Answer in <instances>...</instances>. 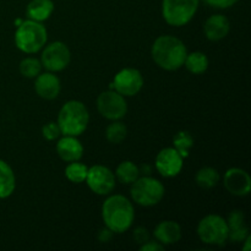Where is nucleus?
<instances>
[{
  "label": "nucleus",
  "mask_w": 251,
  "mask_h": 251,
  "mask_svg": "<svg viewBox=\"0 0 251 251\" xmlns=\"http://www.w3.org/2000/svg\"><path fill=\"white\" fill-rule=\"evenodd\" d=\"M199 4L200 0H163L162 15L171 26H185L195 16Z\"/></svg>",
  "instance_id": "nucleus-5"
},
{
  "label": "nucleus",
  "mask_w": 251,
  "mask_h": 251,
  "mask_svg": "<svg viewBox=\"0 0 251 251\" xmlns=\"http://www.w3.org/2000/svg\"><path fill=\"white\" fill-rule=\"evenodd\" d=\"M102 218L105 227L113 233H124L130 229L134 222V206L125 196L112 195L103 202Z\"/></svg>",
  "instance_id": "nucleus-1"
},
{
  "label": "nucleus",
  "mask_w": 251,
  "mask_h": 251,
  "mask_svg": "<svg viewBox=\"0 0 251 251\" xmlns=\"http://www.w3.org/2000/svg\"><path fill=\"white\" fill-rule=\"evenodd\" d=\"M220 173L217 169L212 168V167H203V168L199 169L198 173L195 176V181L200 188L202 189H212L220 181Z\"/></svg>",
  "instance_id": "nucleus-22"
},
{
  "label": "nucleus",
  "mask_w": 251,
  "mask_h": 251,
  "mask_svg": "<svg viewBox=\"0 0 251 251\" xmlns=\"http://www.w3.org/2000/svg\"><path fill=\"white\" fill-rule=\"evenodd\" d=\"M88 167L83 163H80L78 161L70 162L65 168V176L70 181L76 184L83 183L87 176Z\"/></svg>",
  "instance_id": "nucleus-25"
},
{
  "label": "nucleus",
  "mask_w": 251,
  "mask_h": 251,
  "mask_svg": "<svg viewBox=\"0 0 251 251\" xmlns=\"http://www.w3.org/2000/svg\"><path fill=\"white\" fill-rule=\"evenodd\" d=\"M144 87V77L137 69L124 68L114 76L112 88L124 97L137 95Z\"/></svg>",
  "instance_id": "nucleus-10"
},
{
  "label": "nucleus",
  "mask_w": 251,
  "mask_h": 251,
  "mask_svg": "<svg viewBox=\"0 0 251 251\" xmlns=\"http://www.w3.org/2000/svg\"><path fill=\"white\" fill-rule=\"evenodd\" d=\"M198 235L205 244L225 245L228 240L227 221L218 215H207L199 222Z\"/></svg>",
  "instance_id": "nucleus-7"
},
{
  "label": "nucleus",
  "mask_w": 251,
  "mask_h": 251,
  "mask_svg": "<svg viewBox=\"0 0 251 251\" xmlns=\"http://www.w3.org/2000/svg\"><path fill=\"white\" fill-rule=\"evenodd\" d=\"M230 31V22L225 15L216 14L208 17L203 26V32L208 41L217 42L226 38Z\"/></svg>",
  "instance_id": "nucleus-16"
},
{
  "label": "nucleus",
  "mask_w": 251,
  "mask_h": 251,
  "mask_svg": "<svg viewBox=\"0 0 251 251\" xmlns=\"http://www.w3.org/2000/svg\"><path fill=\"white\" fill-rule=\"evenodd\" d=\"M16 188V178L11 167L0 159V199H6L12 195Z\"/></svg>",
  "instance_id": "nucleus-20"
},
{
  "label": "nucleus",
  "mask_w": 251,
  "mask_h": 251,
  "mask_svg": "<svg viewBox=\"0 0 251 251\" xmlns=\"http://www.w3.org/2000/svg\"><path fill=\"white\" fill-rule=\"evenodd\" d=\"M243 243H245L244 247H243V250H244V251H249L250 248H251V245H250V243H251V237H250V235H248V237L245 238L244 242H243Z\"/></svg>",
  "instance_id": "nucleus-33"
},
{
  "label": "nucleus",
  "mask_w": 251,
  "mask_h": 251,
  "mask_svg": "<svg viewBox=\"0 0 251 251\" xmlns=\"http://www.w3.org/2000/svg\"><path fill=\"white\" fill-rule=\"evenodd\" d=\"M184 158L178 153L174 147H167L159 151L156 157L157 172L164 178H173L176 176L183 169Z\"/></svg>",
  "instance_id": "nucleus-12"
},
{
  "label": "nucleus",
  "mask_w": 251,
  "mask_h": 251,
  "mask_svg": "<svg viewBox=\"0 0 251 251\" xmlns=\"http://www.w3.org/2000/svg\"><path fill=\"white\" fill-rule=\"evenodd\" d=\"M132 235H134L135 242H136L137 244H140V245L145 244L147 240H150L149 230H147L146 228H144V227H137L136 229L134 230V234H132Z\"/></svg>",
  "instance_id": "nucleus-30"
},
{
  "label": "nucleus",
  "mask_w": 251,
  "mask_h": 251,
  "mask_svg": "<svg viewBox=\"0 0 251 251\" xmlns=\"http://www.w3.org/2000/svg\"><path fill=\"white\" fill-rule=\"evenodd\" d=\"M206 5L215 9H228L237 4L239 0H202Z\"/></svg>",
  "instance_id": "nucleus-29"
},
{
  "label": "nucleus",
  "mask_w": 251,
  "mask_h": 251,
  "mask_svg": "<svg viewBox=\"0 0 251 251\" xmlns=\"http://www.w3.org/2000/svg\"><path fill=\"white\" fill-rule=\"evenodd\" d=\"M70 60V49L63 42H53L48 44L41 56L42 66H44L50 73L64 70L69 65Z\"/></svg>",
  "instance_id": "nucleus-9"
},
{
  "label": "nucleus",
  "mask_w": 251,
  "mask_h": 251,
  "mask_svg": "<svg viewBox=\"0 0 251 251\" xmlns=\"http://www.w3.org/2000/svg\"><path fill=\"white\" fill-rule=\"evenodd\" d=\"M60 80L53 73H43L39 74L36 77L34 82V90L37 95L43 100H54L60 93Z\"/></svg>",
  "instance_id": "nucleus-14"
},
{
  "label": "nucleus",
  "mask_w": 251,
  "mask_h": 251,
  "mask_svg": "<svg viewBox=\"0 0 251 251\" xmlns=\"http://www.w3.org/2000/svg\"><path fill=\"white\" fill-rule=\"evenodd\" d=\"M97 108L100 115L109 120H120L127 112L125 97L114 90L105 91L98 96Z\"/></svg>",
  "instance_id": "nucleus-8"
},
{
  "label": "nucleus",
  "mask_w": 251,
  "mask_h": 251,
  "mask_svg": "<svg viewBox=\"0 0 251 251\" xmlns=\"http://www.w3.org/2000/svg\"><path fill=\"white\" fill-rule=\"evenodd\" d=\"M194 146V137L188 131H179L173 137V147L183 158L189 157L190 150Z\"/></svg>",
  "instance_id": "nucleus-24"
},
{
  "label": "nucleus",
  "mask_w": 251,
  "mask_h": 251,
  "mask_svg": "<svg viewBox=\"0 0 251 251\" xmlns=\"http://www.w3.org/2000/svg\"><path fill=\"white\" fill-rule=\"evenodd\" d=\"M151 54L153 61L159 68L174 71L184 65L188 50L183 41L167 34V36L158 37L153 42Z\"/></svg>",
  "instance_id": "nucleus-2"
},
{
  "label": "nucleus",
  "mask_w": 251,
  "mask_h": 251,
  "mask_svg": "<svg viewBox=\"0 0 251 251\" xmlns=\"http://www.w3.org/2000/svg\"><path fill=\"white\" fill-rule=\"evenodd\" d=\"M153 234L162 245H172L180 240L181 228L174 221H163L154 228Z\"/></svg>",
  "instance_id": "nucleus-18"
},
{
  "label": "nucleus",
  "mask_w": 251,
  "mask_h": 251,
  "mask_svg": "<svg viewBox=\"0 0 251 251\" xmlns=\"http://www.w3.org/2000/svg\"><path fill=\"white\" fill-rule=\"evenodd\" d=\"M228 226V239L233 243L244 242L245 238L249 235V228L245 221V215L243 211L234 210L229 213L227 220Z\"/></svg>",
  "instance_id": "nucleus-17"
},
{
  "label": "nucleus",
  "mask_w": 251,
  "mask_h": 251,
  "mask_svg": "<svg viewBox=\"0 0 251 251\" xmlns=\"http://www.w3.org/2000/svg\"><path fill=\"white\" fill-rule=\"evenodd\" d=\"M223 184L232 195L247 196L251 189V178L244 169L230 168L223 176Z\"/></svg>",
  "instance_id": "nucleus-13"
},
{
  "label": "nucleus",
  "mask_w": 251,
  "mask_h": 251,
  "mask_svg": "<svg viewBox=\"0 0 251 251\" xmlns=\"http://www.w3.org/2000/svg\"><path fill=\"white\" fill-rule=\"evenodd\" d=\"M131 198L137 205L144 206V207H150L154 206L164 196V186L158 179H154L152 176H142L137 178L132 183Z\"/></svg>",
  "instance_id": "nucleus-6"
},
{
  "label": "nucleus",
  "mask_w": 251,
  "mask_h": 251,
  "mask_svg": "<svg viewBox=\"0 0 251 251\" xmlns=\"http://www.w3.org/2000/svg\"><path fill=\"white\" fill-rule=\"evenodd\" d=\"M141 251H163L164 245H162L159 242H153V240H147L145 244L140 245Z\"/></svg>",
  "instance_id": "nucleus-31"
},
{
  "label": "nucleus",
  "mask_w": 251,
  "mask_h": 251,
  "mask_svg": "<svg viewBox=\"0 0 251 251\" xmlns=\"http://www.w3.org/2000/svg\"><path fill=\"white\" fill-rule=\"evenodd\" d=\"M140 176V169L134 162L124 161L118 166L115 176L122 184H132Z\"/></svg>",
  "instance_id": "nucleus-23"
},
{
  "label": "nucleus",
  "mask_w": 251,
  "mask_h": 251,
  "mask_svg": "<svg viewBox=\"0 0 251 251\" xmlns=\"http://www.w3.org/2000/svg\"><path fill=\"white\" fill-rule=\"evenodd\" d=\"M127 135V129L122 122L113 120L110 125H108L105 130V137L110 144H120L125 140Z\"/></svg>",
  "instance_id": "nucleus-26"
},
{
  "label": "nucleus",
  "mask_w": 251,
  "mask_h": 251,
  "mask_svg": "<svg viewBox=\"0 0 251 251\" xmlns=\"http://www.w3.org/2000/svg\"><path fill=\"white\" fill-rule=\"evenodd\" d=\"M184 65L189 73L194 75H201L206 73L208 69V58L202 51H193L190 54H186Z\"/></svg>",
  "instance_id": "nucleus-21"
},
{
  "label": "nucleus",
  "mask_w": 251,
  "mask_h": 251,
  "mask_svg": "<svg viewBox=\"0 0 251 251\" xmlns=\"http://www.w3.org/2000/svg\"><path fill=\"white\" fill-rule=\"evenodd\" d=\"M48 33L41 22L33 20H22L15 32V44L21 51L27 54L37 53L47 43Z\"/></svg>",
  "instance_id": "nucleus-4"
},
{
  "label": "nucleus",
  "mask_w": 251,
  "mask_h": 251,
  "mask_svg": "<svg viewBox=\"0 0 251 251\" xmlns=\"http://www.w3.org/2000/svg\"><path fill=\"white\" fill-rule=\"evenodd\" d=\"M90 114L80 100H69L61 107L58 115V125L61 134L69 136H80L87 129Z\"/></svg>",
  "instance_id": "nucleus-3"
},
{
  "label": "nucleus",
  "mask_w": 251,
  "mask_h": 251,
  "mask_svg": "<svg viewBox=\"0 0 251 251\" xmlns=\"http://www.w3.org/2000/svg\"><path fill=\"white\" fill-rule=\"evenodd\" d=\"M86 183L97 195H108L115 188V176L108 167L96 164L88 168Z\"/></svg>",
  "instance_id": "nucleus-11"
},
{
  "label": "nucleus",
  "mask_w": 251,
  "mask_h": 251,
  "mask_svg": "<svg viewBox=\"0 0 251 251\" xmlns=\"http://www.w3.org/2000/svg\"><path fill=\"white\" fill-rule=\"evenodd\" d=\"M42 135H43L44 139L48 140V141H54V140L58 139L61 135L58 123L49 122L47 123L46 125H43V127H42Z\"/></svg>",
  "instance_id": "nucleus-28"
},
{
  "label": "nucleus",
  "mask_w": 251,
  "mask_h": 251,
  "mask_svg": "<svg viewBox=\"0 0 251 251\" xmlns=\"http://www.w3.org/2000/svg\"><path fill=\"white\" fill-rule=\"evenodd\" d=\"M113 234H114V233H113L109 228L104 227L100 230V233H98V240H100V243H108L112 240Z\"/></svg>",
  "instance_id": "nucleus-32"
},
{
  "label": "nucleus",
  "mask_w": 251,
  "mask_h": 251,
  "mask_svg": "<svg viewBox=\"0 0 251 251\" xmlns=\"http://www.w3.org/2000/svg\"><path fill=\"white\" fill-rule=\"evenodd\" d=\"M54 11L53 0H31L26 7L29 20L42 22L48 20Z\"/></svg>",
  "instance_id": "nucleus-19"
},
{
  "label": "nucleus",
  "mask_w": 251,
  "mask_h": 251,
  "mask_svg": "<svg viewBox=\"0 0 251 251\" xmlns=\"http://www.w3.org/2000/svg\"><path fill=\"white\" fill-rule=\"evenodd\" d=\"M42 63L36 58H26L20 63V73L28 78H36L41 74Z\"/></svg>",
  "instance_id": "nucleus-27"
},
{
  "label": "nucleus",
  "mask_w": 251,
  "mask_h": 251,
  "mask_svg": "<svg viewBox=\"0 0 251 251\" xmlns=\"http://www.w3.org/2000/svg\"><path fill=\"white\" fill-rule=\"evenodd\" d=\"M56 152L64 162L80 161L83 154V146L77 136L64 135L56 144Z\"/></svg>",
  "instance_id": "nucleus-15"
}]
</instances>
